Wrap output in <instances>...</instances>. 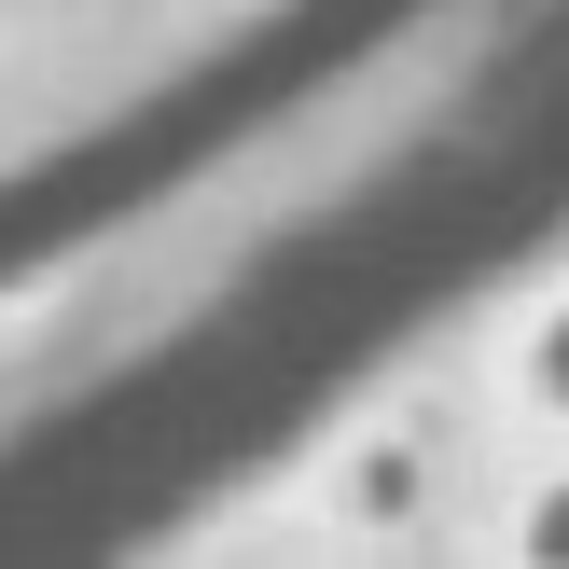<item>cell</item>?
<instances>
[{"instance_id":"1","label":"cell","mask_w":569,"mask_h":569,"mask_svg":"<svg viewBox=\"0 0 569 569\" xmlns=\"http://www.w3.org/2000/svg\"><path fill=\"white\" fill-rule=\"evenodd\" d=\"M28 333H42V292H14V306H0V361H14Z\"/></svg>"}]
</instances>
